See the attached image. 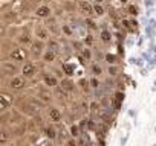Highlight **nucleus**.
Instances as JSON below:
<instances>
[{
	"mask_svg": "<svg viewBox=\"0 0 156 146\" xmlns=\"http://www.w3.org/2000/svg\"><path fill=\"white\" fill-rule=\"evenodd\" d=\"M6 56H8L11 61L17 62L19 65L25 64L26 61H31L28 47H25V46H20V44H17V43H16V44L11 47V50L6 53Z\"/></svg>",
	"mask_w": 156,
	"mask_h": 146,
	"instance_id": "1",
	"label": "nucleus"
},
{
	"mask_svg": "<svg viewBox=\"0 0 156 146\" xmlns=\"http://www.w3.org/2000/svg\"><path fill=\"white\" fill-rule=\"evenodd\" d=\"M5 87H6L9 91L22 93V91L28 90V87H29V81H28L26 78H23L22 75H17V76H12V78L5 79Z\"/></svg>",
	"mask_w": 156,
	"mask_h": 146,
	"instance_id": "2",
	"label": "nucleus"
},
{
	"mask_svg": "<svg viewBox=\"0 0 156 146\" xmlns=\"http://www.w3.org/2000/svg\"><path fill=\"white\" fill-rule=\"evenodd\" d=\"M0 70H2L3 76L6 79L20 75V65L17 62L11 61L8 56H2V58H0Z\"/></svg>",
	"mask_w": 156,
	"mask_h": 146,
	"instance_id": "3",
	"label": "nucleus"
},
{
	"mask_svg": "<svg viewBox=\"0 0 156 146\" xmlns=\"http://www.w3.org/2000/svg\"><path fill=\"white\" fill-rule=\"evenodd\" d=\"M40 71L41 70L38 68L35 61H26L25 64L20 65V75L23 78H26L28 81H32V79H37V78L40 81Z\"/></svg>",
	"mask_w": 156,
	"mask_h": 146,
	"instance_id": "4",
	"label": "nucleus"
},
{
	"mask_svg": "<svg viewBox=\"0 0 156 146\" xmlns=\"http://www.w3.org/2000/svg\"><path fill=\"white\" fill-rule=\"evenodd\" d=\"M28 50H29V58H31V61H35V62H37V61H41V56H43V53H44V50H46V43H43V41L34 38L32 43L28 46Z\"/></svg>",
	"mask_w": 156,
	"mask_h": 146,
	"instance_id": "5",
	"label": "nucleus"
},
{
	"mask_svg": "<svg viewBox=\"0 0 156 146\" xmlns=\"http://www.w3.org/2000/svg\"><path fill=\"white\" fill-rule=\"evenodd\" d=\"M40 84H43L44 87L54 90V88L60 87V79L54 75L52 71H49V70L44 68V70L40 71Z\"/></svg>",
	"mask_w": 156,
	"mask_h": 146,
	"instance_id": "6",
	"label": "nucleus"
},
{
	"mask_svg": "<svg viewBox=\"0 0 156 146\" xmlns=\"http://www.w3.org/2000/svg\"><path fill=\"white\" fill-rule=\"evenodd\" d=\"M32 34H34V38H37V40H40V41H43V43H48V41L52 38V34H51V31L46 28L44 23H37V25H34Z\"/></svg>",
	"mask_w": 156,
	"mask_h": 146,
	"instance_id": "7",
	"label": "nucleus"
},
{
	"mask_svg": "<svg viewBox=\"0 0 156 146\" xmlns=\"http://www.w3.org/2000/svg\"><path fill=\"white\" fill-rule=\"evenodd\" d=\"M14 38H16V43H17V44L28 47V46L32 43V40H34V34H32V31H31L29 28L23 26V28H20L19 34H17Z\"/></svg>",
	"mask_w": 156,
	"mask_h": 146,
	"instance_id": "8",
	"label": "nucleus"
},
{
	"mask_svg": "<svg viewBox=\"0 0 156 146\" xmlns=\"http://www.w3.org/2000/svg\"><path fill=\"white\" fill-rule=\"evenodd\" d=\"M14 102H16V96L12 93L0 90V114L8 111V110H11Z\"/></svg>",
	"mask_w": 156,
	"mask_h": 146,
	"instance_id": "9",
	"label": "nucleus"
},
{
	"mask_svg": "<svg viewBox=\"0 0 156 146\" xmlns=\"http://www.w3.org/2000/svg\"><path fill=\"white\" fill-rule=\"evenodd\" d=\"M54 14H55L54 9H52L51 5H48V3H41V5H38V6L34 8V15H35L38 20H43V22L48 20V18H51Z\"/></svg>",
	"mask_w": 156,
	"mask_h": 146,
	"instance_id": "10",
	"label": "nucleus"
},
{
	"mask_svg": "<svg viewBox=\"0 0 156 146\" xmlns=\"http://www.w3.org/2000/svg\"><path fill=\"white\" fill-rule=\"evenodd\" d=\"M46 116H48V119L52 123H57V125H60L61 120H63V111H61V108L57 107V105H52V104L46 107Z\"/></svg>",
	"mask_w": 156,
	"mask_h": 146,
	"instance_id": "11",
	"label": "nucleus"
},
{
	"mask_svg": "<svg viewBox=\"0 0 156 146\" xmlns=\"http://www.w3.org/2000/svg\"><path fill=\"white\" fill-rule=\"evenodd\" d=\"M12 137V131L8 126H0V144H8Z\"/></svg>",
	"mask_w": 156,
	"mask_h": 146,
	"instance_id": "12",
	"label": "nucleus"
},
{
	"mask_svg": "<svg viewBox=\"0 0 156 146\" xmlns=\"http://www.w3.org/2000/svg\"><path fill=\"white\" fill-rule=\"evenodd\" d=\"M60 56H57L52 50H49V49H46L44 50V53H43V56H41V61L44 62V64H48V65H51V64H54L57 59H58ZM61 59V58H60Z\"/></svg>",
	"mask_w": 156,
	"mask_h": 146,
	"instance_id": "13",
	"label": "nucleus"
},
{
	"mask_svg": "<svg viewBox=\"0 0 156 146\" xmlns=\"http://www.w3.org/2000/svg\"><path fill=\"white\" fill-rule=\"evenodd\" d=\"M28 2H29L32 6H38V5H41V3H43V0H28Z\"/></svg>",
	"mask_w": 156,
	"mask_h": 146,
	"instance_id": "14",
	"label": "nucleus"
},
{
	"mask_svg": "<svg viewBox=\"0 0 156 146\" xmlns=\"http://www.w3.org/2000/svg\"><path fill=\"white\" fill-rule=\"evenodd\" d=\"M5 76H3V73H2V70H0V85H2V84H5Z\"/></svg>",
	"mask_w": 156,
	"mask_h": 146,
	"instance_id": "15",
	"label": "nucleus"
},
{
	"mask_svg": "<svg viewBox=\"0 0 156 146\" xmlns=\"http://www.w3.org/2000/svg\"><path fill=\"white\" fill-rule=\"evenodd\" d=\"M51 2H54V0H43V3H48V5H49Z\"/></svg>",
	"mask_w": 156,
	"mask_h": 146,
	"instance_id": "16",
	"label": "nucleus"
},
{
	"mask_svg": "<svg viewBox=\"0 0 156 146\" xmlns=\"http://www.w3.org/2000/svg\"><path fill=\"white\" fill-rule=\"evenodd\" d=\"M6 146H16V144H12V143H8V144H6Z\"/></svg>",
	"mask_w": 156,
	"mask_h": 146,
	"instance_id": "17",
	"label": "nucleus"
},
{
	"mask_svg": "<svg viewBox=\"0 0 156 146\" xmlns=\"http://www.w3.org/2000/svg\"><path fill=\"white\" fill-rule=\"evenodd\" d=\"M25 146H31V144H25Z\"/></svg>",
	"mask_w": 156,
	"mask_h": 146,
	"instance_id": "18",
	"label": "nucleus"
}]
</instances>
